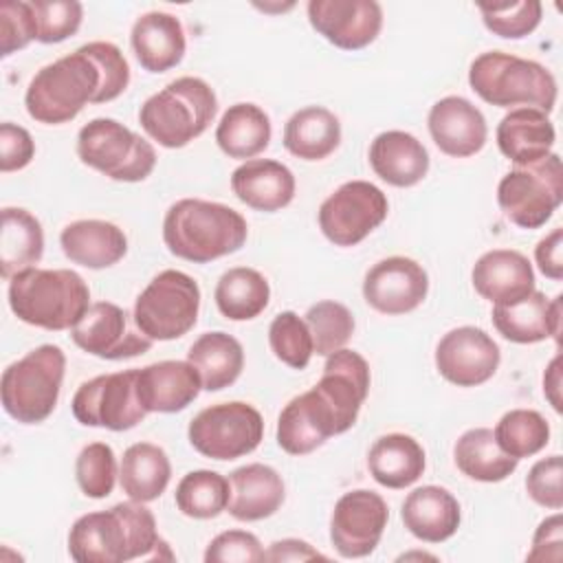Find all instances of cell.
I'll return each instance as SVG.
<instances>
[{
  "mask_svg": "<svg viewBox=\"0 0 563 563\" xmlns=\"http://www.w3.org/2000/svg\"><path fill=\"white\" fill-rule=\"evenodd\" d=\"M130 84V64L112 42H88L42 66L26 86L24 106L33 121L62 125L86 103H108Z\"/></svg>",
  "mask_w": 563,
  "mask_h": 563,
  "instance_id": "1",
  "label": "cell"
},
{
  "mask_svg": "<svg viewBox=\"0 0 563 563\" xmlns=\"http://www.w3.org/2000/svg\"><path fill=\"white\" fill-rule=\"evenodd\" d=\"M161 543L152 510L134 499L81 515L68 532V554L77 563H125Z\"/></svg>",
  "mask_w": 563,
  "mask_h": 563,
  "instance_id": "2",
  "label": "cell"
},
{
  "mask_svg": "<svg viewBox=\"0 0 563 563\" xmlns=\"http://www.w3.org/2000/svg\"><path fill=\"white\" fill-rule=\"evenodd\" d=\"M249 238L246 220L240 211L222 202L183 198L163 218V242L167 251L194 264H207L231 255Z\"/></svg>",
  "mask_w": 563,
  "mask_h": 563,
  "instance_id": "3",
  "label": "cell"
},
{
  "mask_svg": "<svg viewBox=\"0 0 563 563\" xmlns=\"http://www.w3.org/2000/svg\"><path fill=\"white\" fill-rule=\"evenodd\" d=\"M11 312L35 328L73 330L90 308V288L70 268H24L9 279Z\"/></svg>",
  "mask_w": 563,
  "mask_h": 563,
  "instance_id": "4",
  "label": "cell"
},
{
  "mask_svg": "<svg viewBox=\"0 0 563 563\" xmlns=\"http://www.w3.org/2000/svg\"><path fill=\"white\" fill-rule=\"evenodd\" d=\"M471 90L497 108H537L545 114L556 106V79L539 62L504 51H486L471 62Z\"/></svg>",
  "mask_w": 563,
  "mask_h": 563,
  "instance_id": "5",
  "label": "cell"
},
{
  "mask_svg": "<svg viewBox=\"0 0 563 563\" xmlns=\"http://www.w3.org/2000/svg\"><path fill=\"white\" fill-rule=\"evenodd\" d=\"M218 112L213 88L200 77H178L147 97L139 110L145 134L167 150H178L198 139Z\"/></svg>",
  "mask_w": 563,
  "mask_h": 563,
  "instance_id": "6",
  "label": "cell"
},
{
  "mask_svg": "<svg viewBox=\"0 0 563 563\" xmlns=\"http://www.w3.org/2000/svg\"><path fill=\"white\" fill-rule=\"evenodd\" d=\"M66 372L59 345L44 343L7 365L0 378L2 409L22 424L44 422L57 407Z\"/></svg>",
  "mask_w": 563,
  "mask_h": 563,
  "instance_id": "7",
  "label": "cell"
},
{
  "mask_svg": "<svg viewBox=\"0 0 563 563\" xmlns=\"http://www.w3.org/2000/svg\"><path fill=\"white\" fill-rule=\"evenodd\" d=\"M77 156L110 180L141 183L156 167L154 145L117 119L99 117L77 134Z\"/></svg>",
  "mask_w": 563,
  "mask_h": 563,
  "instance_id": "8",
  "label": "cell"
},
{
  "mask_svg": "<svg viewBox=\"0 0 563 563\" xmlns=\"http://www.w3.org/2000/svg\"><path fill=\"white\" fill-rule=\"evenodd\" d=\"M200 286L176 268L161 271L134 301V321L152 341H174L185 336L198 321Z\"/></svg>",
  "mask_w": 563,
  "mask_h": 563,
  "instance_id": "9",
  "label": "cell"
},
{
  "mask_svg": "<svg viewBox=\"0 0 563 563\" xmlns=\"http://www.w3.org/2000/svg\"><path fill=\"white\" fill-rule=\"evenodd\" d=\"M563 200L561 156L550 152L545 158L510 169L497 185V205L506 220L519 229L543 227Z\"/></svg>",
  "mask_w": 563,
  "mask_h": 563,
  "instance_id": "10",
  "label": "cell"
},
{
  "mask_svg": "<svg viewBox=\"0 0 563 563\" xmlns=\"http://www.w3.org/2000/svg\"><path fill=\"white\" fill-rule=\"evenodd\" d=\"M189 444L211 460H238L264 438L262 413L242 400L218 402L198 411L187 427Z\"/></svg>",
  "mask_w": 563,
  "mask_h": 563,
  "instance_id": "11",
  "label": "cell"
},
{
  "mask_svg": "<svg viewBox=\"0 0 563 563\" xmlns=\"http://www.w3.org/2000/svg\"><path fill=\"white\" fill-rule=\"evenodd\" d=\"M389 213L387 196L369 180H347L319 207V229L334 246H356Z\"/></svg>",
  "mask_w": 563,
  "mask_h": 563,
  "instance_id": "12",
  "label": "cell"
},
{
  "mask_svg": "<svg viewBox=\"0 0 563 563\" xmlns=\"http://www.w3.org/2000/svg\"><path fill=\"white\" fill-rule=\"evenodd\" d=\"M70 409L77 422L86 427L108 431L136 427L147 416L136 394V367L84 380L73 396Z\"/></svg>",
  "mask_w": 563,
  "mask_h": 563,
  "instance_id": "13",
  "label": "cell"
},
{
  "mask_svg": "<svg viewBox=\"0 0 563 563\" xmlns=\"http://www.w3.org/2000/svg\"><path fill=\"white\" fill-rule=\"evenodd\" d=\"M389 521L385 499L367 488L343 493L330 515V541L339 556H369L383 539Z\"/></svg>",
  "mask_w": 563,
  "mask_h": 563,
  "instance_id": "14",
  "label": "cell"
},
{
  "mask_svg": "<svg viewBox=\"0 0 563 563\" xmlns=\"http://www.w3.org/2000/svg\"><path fill=\"white\" fill-rule=\"evenodd\" d=\"M70 339L79 350L106 361L145 354L154 343L139 330L134 317L130 321L128 310L112 301L90 303L81 321L70 330Z\"/></svg>",
  "mask_w": 563,
  "mask_h": 563,
  "instance_id": "15",
  "label": "cell"
},
{
  "mask_svg": "<svg viewBox=\"0 0 563 563\" xmlns=\"http://www.w3.org/2000/svg\"><path fill=\"white\" fill-rule=\"evenodd\" d=\"M433 358L438 374L451 385L477 387L495 376L501 352L486 330L460 325L438 341Z\"/></svg>",
  "mask_w": 563,
  "mask_h": 563,
  "instance_id": "16",
  "label": "cell"
},
{
  "mask_svg": "<svg viewBox=\"0 0 563 563\" xmlns=\"http://www.w3.org/2000/svg\"><path fill=\"white\" fill-rule=\"evenodd\" d=\"M429 292V275L411 257L391 255L376 262L363 279V299L383 314H407L416 310Z\"/></svg>",
  "mask_w": 563,
  "mask_h": 563,
  "instance_id": "17",
  "label": "cell"
},
{
  "mask_svg": "<svg viewBox=\"0 0 563 563\" xmlns=\"http://www.w3.org/2000/svg\"><path fill=\"white\" fill-rule=\"evenodd\" d=\"M310 26L341 51L369 46L383 29V7L376 0H310Z\"/></svg>",
  "mask_w": 563,
  "mask_h": 563,
  "instance_id": "18",
  "label": "cell"
},
{
  "mask_svg": "<svg viewBox=\"0 0 563 563\" xmlns=\"http://www.w3.org/2000/svg\"><path fill=\"white\" fill-rule=\"evenodd\" d=\"M332 435H341V427L317 387L290 398L277 418V444L288 455H308Z\"/></svg>",
  "mask_w": 563,
  "mask_h": 563,
  "instance_id": "19",
  "label": "cell"
},
{
  "mask_svg": "<svg viewBox=\"0 0 563 563\" xmlns=\"http://www.w3.org/2000/svg\"><path fill=\"white\" fill-rule=\"evenodd\" d=\"M427 128L435 147L453 158L477 154L488 139L482 110L460 95L438 99L429 110Z\"/></svg>",
  "mask_w": 563,
  "mask_h": 563,
  "instance_id": "20",
  "label": "cell"
},
{
  "mask_svg": "<svg viewBox=\"0 0 563 563\" xmlns=\"http://www.w3.org/2000/svg\"><path fill=\"white\" fill-rule=\"evenodd\" d=\"M369 365L358 352L341 347L325 356L323 374L314 387L334 409L341 433L354 427L369 394Z\"/></svg>",
  "mask_w": 563,
  "mask_h": 563,
  "instance_id": "21",
  "label": "cell"
},
{
  "mask_svg": "<svg viewBox=\"0 0 563 563\" xmlns=\"http://www.w3.org/2000/svg\"><path fill=\"white\" fill-rule=\"evenodd\" d=\"M561 295L548 299L541 290H532L530 295L510 301L495 303L490 319L495 330L510 343L528 345L545 339H556L561 334Z\"/></svg>",
  "mask_w": 563,
  "mask_h": 563,
  "instance_id": "22",
  "label": "cell"
},
{
  "mask_svg": "<svg viewBox=\"0 0 563 563\" xmlns=\"http://www.w3.org/2000/svg\"><path fill=\"white\" fill-rule=\"evenodd\" d=\"M202 380L189 361H158L136 367V394L147 413H176L189 407Z\"/></svg>",
  "mask_w": 563,
  "mask_h": 563,
  "instance_id": "23",
  "label": "cell"
},
{
  "mask_svg": "<svg viewBox=\"0 0 563 563\" xmlns=\"http://www.w3.org/2000/svg\"><path fill=\"white\" fill-rule=\"evenodd\" d=\"M136 62L147 73H167L178 66L187 51L185 29L174 13L147 11L139 15L130 31Z\"/></svg>",
  "mask_w": 563,
  "mask_h": 563,
  "instance_id": "24",
  "label": "cell"
},
{
  "mask_svg": "<svg viewBox=\"0 0 563 563\" xmlns=\"http://www.w3.org/2000/svg\"><path fill=\"white\" fill-rule=\"evenodd\" d=\"M471 282L475 292L493 306L510 303L534 290V271L523 253L493 249L479 255L471 271Z\"/></svg>",
  "mask_w": 563,
  "mask_h": 563,
  "instance_id": "25",
  "label": "cell"
},
{
  "mask_svg": "<svg viewBox=\"0 0 563 563\" xmlns=\"http://www.w3.org/2000/svg\"><path fill=\"white\" fill-rule=\"evenodd\" d=\"M286 497L282 475L268 464H244L229 475L227 510L238 521H262L275 515Z\"/></svg>",
  "mask_w": 563,
  "mask_h": 563,
  "instance_id": "26",
  "label": "cell"
},
{
  "mask_svg": "<svg viewBox=\"0 0 563 563\" xmlns=\"http://www.w3.org/2000/svg\"><path fill=\"white\" fill-rule=\"evenodd\" d=\"M231 191L255 211H279L295 198L292 172L273 158H249L231 174Z\"/></svg>",
  "mask_w": 563,
  "mask_h": 563,
  "instance_id": "27",
  "label": "cell"
},
{
  "mask_svg": "<svg viewBox=\"0 0 563 563\" xmlns=\"http://www.w3.org/2000/svg\"><path fill=\"white\" fill-rule=\"evenodd\" d=\"M405 528L424 543H442L451 539L462 521L460 501L442 486L427 484L413 488L400 510Z\"/></svg>",
  "mask_w": 563,
  "mask_h": 563,
  "instance_id": "28",
  "label": "cell"
},
{
  "mask_svg": "<svg viewBox=\"0 0 563 563\" xmlns=\"http://www.w3.org/2000/svg\"><path fill=\"white\" fill-rule=\"evenodd\" d=\"M499 152L517 167L545 158L556 141L550 117L537 108H512L495 130Z\"/></svg>",
  "mask_w": 563,
  "mask_h": 563,
  "instance_id": "29",
  "label": "cell"
},
{
  "mask_svg": "<svg viewBox=\"0 0 563 563\" xmlns=\"http://www.w3.org/2000/svg\"><path fill=\"white\" fill-rule=\"evenodd\" d=\"M367 158L374 174L391 187H413L429 172L427 147L413 134L402 130L376 134Z\"/></svg>",
  "mask_w": 563,
  "mask_h": 563,
  "instance_id": "30",
  "label": "cell"
},
{
  "mask_svg": "<svg viewBox=\"0 0 563 563\" xmlns=\"http://www.w3.org/2000/svg\"><path fill=\"white\" fill-rule=\"evenodd\" d=\"M59 246L73 264L101 271L125 257L128 238L117 224L90 218L66 224L59 233Z\"/></svg>",
  "mask_w": 563,
  "mask_h": 563,
  "instance_id": "31",
  "label": "cell"
},
{
  "mask_svg": "<svg viewBox=\"0 0 563 563\" xmlns=\"http://www.w3.org/2000/svg\"><path fill=\"white\" fill-rule=\"evenodd\" d=\"M422 444L407 433H387L367 451V471L385 488H407L424 473Z\"/></svg>",
  "mask_w": 563,
  "mask_h": 563,
  "instance_id": "32",
  "label": "cell"
},
{
  "mask_svg": "<svg viewBox=\"0 0 563 563\" xmlns=\"http://www.w3.org/2000/svg\"><path fill=\"white\" fill-rule=\"evenodd\" d=\"M187 361L196 367L202 389L220 391L240 378L244 369V350L235 336L213 330L200 334L191 343Z\"/></svg>",
  "mask_w": 563,
  "mask_h": 563,
  "instance_id": "33",
  "label": "cell"
},
{
  "mask_svg": "<svg viewBox=\"0 0 563 563\" xmlns=\"http://www.w3.org/2000/svg\"><path fill=\"white\" fill-rule=\"evenodd\" d=\"M172 479V464L158 444L134 442L123 451L119 484L123 493L141 504L158 499Z\"/></svg>",
  "mask_w": 563,
  "mask_h": 563,
  "instance_id": "34",
  "label": "cell"
},
{
  "mask_svg": "<svg viewBox=\"0 0 563 563\" xmlns=\"http://www.w3.org/2000/svg\"><path fill=\"white\" fill-rule=\"evenodd\" d=\"M271 119L268 114L249 101L233 103L224 110L216 128V143L229 156L249 161L262 154L271 143Z\"/></svg>",
  "mask_w": 563,
  "mask_h": 563,
  "instance_id": "35",
  "label": "cell"
},
{
  "mask_svg": "<svg viewBox=\"0 0 563 563\" xmlns=\"http://www.w3.org/2000/svg\"><path fill=\"white\" fill-rule=\"evenodd\" d=\"M341 143V123L323 106L297 110L284 125V147L301 161H323Z\"/></svg>",
  "mask_w": 563,
  "mask_h": 563,
  "instance_id": "36",
  "label": "cell"
},
{
  "mask_svg": "<svg viewBox=\"0 0 563 563\" xmlns=\"http://www.w3.org/2000/svg\"><path fill=\"white\" fill-rule=\"evenodd\" d=\"M44 255V229L22 207L2 209L0 229V275L9 282L15 273L33 268Z\"/></svg>",
  "mask_w": 563,
  "mask_h": 563,
  "instance_id": "37",
  "label": "cell"
},
{
  "mask_svg": "<svg viewBox=\"0 0 563 563\" xmlns=\"http://www.w3.org/2000/svg\"><path fill=\"white\" fill-rule=\"evenodd\" d=\"M455 466L475 482L495 484L504 482L508 475L515 473L519 460L504 453L495 440L493 429L475 427L464 431L453 446Z\"/></svg>",
  "mask_w": 563,
  "mask_h": 563,
  "instance_id": "38",
  "label": "cell"
},
{
  "mask_svg": "<svg viewBox=\"0 0 563 563\" xmlns=\"http://www.w3.org/2000/svg\"><path fill=\"white\" fill-rule=\"evenodd\" d=\"M213 299L222 317L231 321H251L266 310L271 286L260 271L233 266L220 275Z\"/></svg>",
  "mask_w": 563,
  "mask_h": 563,
  "instance_id": "39",
  "label": "cell"
},
{
  "mask_svg": "<svg viewBox=\"0 0 563 563\" xmlns=\"http://www.w3.org/2000/svg\"><path fill=\"white\" fill-rule=\"evenodd\" d=\"M174 501L176 508L189 519H213L227 510L229 479L207 468L189 471L180 477Z\"/></svg>",
  "mask_w": 563,
  "mask_h": 563,
  "instance_id": "40",
  "label": "cell"
},
{
  "mask_svg": "<svg viewBox=\"0 0 563 563\" xmlns=\"http://www.w3.org/2000/svg\"><path fill=\"white\" fill-rule=\"evenodd\" d=\"M504 453L521 460L543 451L550 442V424L534 409H510L493 429Z\"/></svg>",
  "mask_w": 563,
  "mask_h": 563,
  "instance_id": "41",
  "label": "cell"
},
{
  "mask_svg": "<svg viewBox=\"0 0 563 563\" xmlns=\"http://www.w3.org/2000/svg\"><path fill=\"white\" fill-rule=\"evenodd\" d=\"M303 321L310 330L314 354L319 356H330L332 352L345 347L354 334V317L350 308L334 299L312 303L303 314Z\"/></svg>",
  "mask_w": 563,
  "mask_h": 563,
  "instance_id": "42",
  "label": "cell"
},
{
  "mask_svg": "<svg viewBox=\"0 0 563 563\" xmlns=\"http://www.w3.org/2000/svg\"><path fill=\"white\" fill-rule=\"evenodd\" d=\"M268 345H271L275 358L292 369L308 367V363L314 354L310 330H308L306 321L292 310H284L271 321Z\"/></svg>",
  "mask_w": 563,
  "mask_h": 563,
  "instance_id": "43",
  "label": "cell"
},
{
  "mask_svg": "<svg viewBox=\"0 0 563 563\" xmlns=\"http://www.w3.org/2000/svg\"><path fill=\"white\" fill-rule=\"evenodd\" d=\"M119 475L117 455L106 442L86 444L75 460V479L90 499H103L114 490Z\"/></svg>",
  "mask_w": 563,
  "mask_h": 563,
  "instance_id": "44",
  "label": "cell"
},
{
  "mask_svg": "<svg viewBox=\"0 0 563 563\" xmlns=\"http://www.w3.org/2000/svg\"><path fill=\"white\" fill-rule=\"evenodd\" d=\"M477 11L482 13L484 26L504 40H521L530 35L543 15V7L539 0H519V2H501L486 4L479 2Z\"/></svg>",
  "mask_w": 563,
  "mask_h": 563,
  "instance_id": "45",
  "label": "cell"
},
{
  "mask_svg": "<svg viewBox=\"0 0 563 563\" xmlns=\"http://www.w3.org/2000/svg\"><path fill=\"white\" fill-rule=\"evenodd\" d=\"M35 13L37 42L57 44L73 37L84 20V7L77 0H29Z\"/></svg>",
  "mask_w": 563,
  "mask_h": 563,
  "instance_id": "46",
  "label": "cell"
},
{
  "mask_svg": "<svg viewBox=\"0 0 563 563\" xmlns=\"http://www.w3.org/2000/svg\"><path fill=\"white\" fill-rule=\"evenodd\" d=\"M37 37L31 2L4 0L0 4V55L9 57L26 48Z\"/></svg>",
  "mask_w": 563,
  "mask_h": 563,
  "instance_id": "47",
  "label": "cell"
},
{
  "mask_svg": "<svg viewBox=\"0 0 563 563\" xmlns=\"http://www.w3.org/2000/svg\"><path fill=\"white\" fill-rule=\"evenodd\" d=\"M563 460L561 455L541 457L532 464V468L526 475V490L530 499L543 508L561 510L563 508Z\"/></svg>",
  "mask_w": 563,
  "mask_h": 563,
  "instance_id": "48",
  "label": "cell"
},
{
  "mask_svg": "<svg viewBox=\"0 0 563 563\" xmlns=\"http://www.w3.org/2000/svg\"><path fill=\"white\" fill-rule=\"evenodd\" d=\"M264 548L249 530H224L205 550V563H260Z\"/></svg>",
  "mask_w": 563,
  "mask_h": 563,
  "instance_id": "49",
  "label": "cell"
},
{
  "mask_svg": "<svg viewBox=\"0 0 563 563\" xmlns=\"http://www.w3.org/2000/svg\"><path fill=\"white\" fill-rule=\"evenodd\" d=\"M35 156V143L26 128L4 121L0 125V169L4 174L24 169Z\"/></svg>",
  "mask_w": 563,
  "mask_h": 563,
  "instance_id": "50",
  "label": "cell"
},
{
  "mask_svg": "<svg viewBox=\"0 0 563 563\" xmlns=\"http://www.w3.org/2000/svg\"><path fill=\"white\" fill-rule=\"evenodd\" d=\"M563 556V519L559 512L545 517L534 534L528 561H561Z\"/></svg>",
  "mask_w": 563,
  "mask_h": 563,
  "instance_id": "51",
  "label": "cell"
},
{
  "mask_svg": "<svg viewBox=\"0 0 563 563\" xmlns=\"http://www.w3.org/2000/svg\"><path fill=\"white\" fill-rule=\"evenodd\" d=\"M534 262L548 279L559 282L563 277V229L561 227L552 229L545 238L537 242Z\"/></svg>",
  "mask_w": 563,
  "mask_h": 563,
  "instance_id": "52",
  "label": "cell"
},
{
  "mask_svg": "<svg viewBox=\"0 0 563 563\" xmlns=\"http://www.w3.org/2000/svg\"><path fill=\"white\" fill-rule=\"evenodd\" d=\"M310 559H325L319 550H314L308 541L301 539H282L273 541L268 550H264V561L284 563V561H310Z\"/></svg>",
  "mask_w": 563,
  "mask_h": 563,
  "instance_id": "53",
  "label": "cell"
},
{
  "mask_svg": "<svg viewBox=\"0 0 563 563\" xmlns=\"http://www.w3.org/2000/svg\"><path fill=\"white\" fill-rule=\"evenodd\" d=\"M543 394L554 407L556 413H561V354H556L543 374Z\"/></svg>",
  "mask_w": 563,
  "mask_h": 563,
  "instance_id": "54",
  "label": "cell"
}]
</instances>
